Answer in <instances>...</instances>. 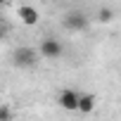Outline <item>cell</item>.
Instances as JSON below:
<instances>
[{
  "instance_id": "obj_6",
  "label": "cell",
  "mask_w": 121,
  "mask_h": 121,
  "mask_svg": "<svg viewBox=\"0 0 121 121\" xmlns=\"http://www.w3.org/2000/svg\"><path fill=\"white\" fill-rule=\"evenodd\" d=\"M93 107H95V95H90V93L78 95V107H76V112H81V114H90Z\"/></svg>"
},
{
  "instance_id": "obj_4",
  "label": "cell",
  "mask_w": 121,
  "mask_h": 121,
  "mask_svg": "<svg viewBox=\"0 0 121 121\" xmlns=\"http://www.w3.org/2000/svg\"><path fill=\"white\" fill-rule=\"evenodd\" d=\"M78 95H81V93H76V90H71V88H64L62 93L57 95V104L62 107V109H67V112H76V107H78Z\"/></svg>"
},
{
  "instance_id": "obj_5",
  "label": "cell",
  "mask_w": 121,
  "mask_h": 121,
  "mask_svg": "<svg viewBox=\"0 0 121 121\" xmlns=\"http://www.w3.org/2000/svg\"><path fill=\"white\" fill-rule=\"evenodd\" d=\"M19 19H22L26 26H36V24H38V12H36L33 7H29V5H22V7H19Z\"/></svg>"
},
{
  "instance_id": "obj_8",
  "label": "cell",
  "mask_w": 121,
  "mask_h": 121,
  "mask_svg": "<svg viewBox=\"0 0 121 121\" xmlns=\"http://www.w3.org/2000/svg\"><path fill=\"white\" fill-rule=\"evenodd\" d=\"M12 119H14V112L7 104H0V121H12Z\"/></svg>"
},
{
  "instance_id": "obj_3",
  "label": "cell",
  "mask_w": 121,
  "mask_h": 121,
  "mask_svg": "<svg viewBox=\"0 0 121 121\" xmlns=\"http://www.w3.org/2000/svg\"><path fill=\"white\" fill-rule=\"evenodd\" d=\"M38 55L45 57V59H59L64 55V45L57 38H43L40 45H38Z\"/></svg>"
},
{
  "instance_id": "obj_2",
  "label": "cell",
  "mask_w": 121,
  "mask_h": 121,
  "mask_svg": "<svg viewBox=\"0 0 121 121\" xmlns=\"http://www.w3.org/2000/svg\"><path fill=\"white\" fill-rule=\"evenodd\" d=\"M62 26H64L67 31H71V33L86 31V29H88V17H86L81 10H69V12H64V17H62Z\"/></svg>"
},
{
  "instance_id": "obj_1",
  "label": "cell",
  "mask_w": 121,
  "mask_h": 121,
  "mask_svg": "<svg viewBox=\"0 0 121 121\" xmlns=\"http://www.w3.org/2000/svg\"><path fill=\"white\" fill-rule=\"evenodd\" d=\"M38 59H40V55L31 45H17L12 50V64L17 69H33L38 64Z\"/></svg>"
},
{
  "instance_id": "obj_9",
  "label": "cell",
  "mask_w": 121,
  "mask_h": 121,
  "mask_svg": "<svg viewBox=\"0 0 121 121\" xmlns=\"http://www.w3.org/2000/svg\"><path fill=\"white\" fill-rule=\"evenodd\" d=\"M5 38H7V26L0 24V40H5Z\"/></svg>"
},
{
  "instance_id": "obj_7",
  "label": "cell",
  "mask_w": 121,
  "mask_h": 121,
  "mask_svg": "<svg viewBox=\"0 0 121 121\" xmlns=\"http://www.w3.org/2000/svg\"><path fill=\"white\" fill-rule=\"evenodd\" d=\"M97 19H100L102 24H107V22H112V19H114V12H112L109 7H100V12H97Z\"/></svg>"
},
{
  "instance_id": "obj_10",
  "label": "cell",
  "mask_w": 121,
  "mask_h": 121,
  "mask_svg": "<svg viewBox=\"0 0 121 121\" xmlns=\"http://www.w3.org/2000/svg\"><path fill=\"white\" fill-rule=\"evenodd\" d=\"M0 5H5V0H0Z\"/></svg>"
}]
</instances>
